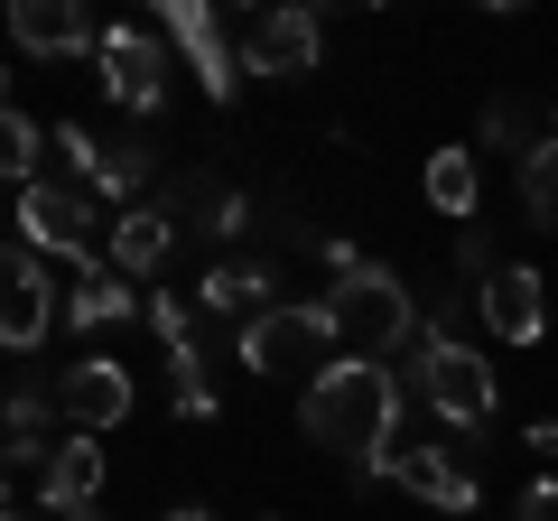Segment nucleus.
<instances>
[{
  "label": "nucleus",
  "instance_id": "13",
  "mask_svg": "<svg viewBox=\"0 0 558 521\" xmlns=\"http://www.w3.org/2000/svg\"><path fill=\"white\" fill-rule=\"evenodd\" d=\"M102 475H112V465H102V438H75V428H65V438H57V457H47V475H38L47 521L94 512V502H102Z\"/></svg>",
  "mask_w": 558,
  "mask_h": 521
},
{
  "label": "nucleus",
  "instance_id": "24",
  "mask_svg": "<svg viewBox=\"0 0 558 521\" xmlns=\"http://www.w3.org/2000/svg\"><path fill=\"white\" fill-rule=\"evenodd\" d=\"M47 149H57V178H75V186H102V141L84 131V121H57V131H47Z\"/></svg>",
  "mask_w": 558,
  "mask_h": 521
},
{
  "label": "nucleus",
  "instance_id": "7",
  "mask_svg": "<svg viewBox=\"0 0 558 521\" xmlns=\"http://www.w3.org/2000/svg\"><path fill=\"white\" fill-rule=\"evenodd\" d=\"M94 65H102V94H112L121 112H140V121H149V112L168 102V38H159V28H131V20H121V28H102Z\"/></svg>",
  "mask_w": 558,
  "mask_h": 521
},
{
  "label": "nucleus",
  "instance_id": "33",
  "mask_svg": "<svg viewBox=\"0 0 558 521\" xmlns=\"http://www.w3.org/2000/svg\"><path fill=\"white\" fill-rule=\"evenodd\" d=\"M549 141H558V112H549Z\"/></svg>",
  "mask_w": 558,
  "mask_h": 521
},
{
  "label": "nucleus",
  "instance_id": "26",
  "mask_svg": "<svg viewBox=\"0 0 558 521\" xmlns=\"http://www.w3.org/2000/svg\"><path fill=\"white\" fill-rule=\"evenodd\" d=\"M457 270H465V280H475V289H484V280H494V270H502V260H494V242H484L475 223H465V233H457Z\"/></svg>",
  "mask_w": 558,
  "mask_h": 521
},
{
  "label": "nucleus",
  "instance_id": "12",
  "mask_svg": "<svg viewBox=\"0 0 558 521\" xmlns=\"http://www.w3.org/2000/svg\"><path fill=\"white\" fill-rule=\"evenodd\" d=\"M475 307H484V326H494L502 344H539V326H549V289H539L531 260H502L494 280L475 289Z\"/></svg>",
  "mask_w": 558,
  "mask_h": 521
},
{
  "label": "nucleus",
  "instance_id": "14",
  "mask_svg": "<svg viewBox=\"0 0 558 521\" xmlns=\"http://www.w3.org/2000/svg\"><path fill=\"white\" fill-rule=\"evenodd\" d=\"M10 38H20V57H94L102 28L84 20L75 0H20L10 10Z\"/></svg>",
  "mask_w": 558,
  "mask_h": 521
},
{
  "label": "nucleus",
  "instance_id": "20",
  "mask_svg": "<svg viewBox=\"0 0 558 521\" xmlns=\"http://www.w3.org/2000/svg\"><path fill=\"white\" fill-rule=\"evenodd\" d=\"M47 457H57V447H47V391L20 381V391H10V475H47Z\"/></svg>",
  "mask_w": 558,
  "mask_h": 521
},
{
  "label": "nucleus",
  "instance_id": "6",
  "mask_svg": "<svg viewBox=\"0 0 558 521\" xmlns=\"http://www.w3.org/2000/svg\"><path fill=\"white\" fill-rule=\"evenodd\" d=\"M140 410V381H131V363H112V354H75L57 373V420L75 428V438H102V428H121Z\"/></svg>",
  "mask_w": 558,
  "mask_h": 521
},
{
  "label": "nucleus",
  "instance_id": "29",
  "mask_svg": "<svg viewBox=\"0 0 558 521\" xmlns=\"http://www.w3.org/2000/svg\"><path fill=\"white\" fill-rule=\"evenodd\" d=\"M521 447H531V457L558 475V420H531V438H521Z\"/></svg>",
  "mask_w": 558,
  "mask_h": 521
},
{
  "label": "nucleus",
  "instance_id": "9",
  "mask_svg": "<svg viewBox=\"0 0 558 521\" xmlns=\"http://www.w3.org/2000/svg\"><path fill=\"white\" fill-rule=\"evenodd\" d=\"M317 47H326L317 10H252V20H242V75L299 84V75H317Z\"/></svg>",
  "mask_w": 558,
  "mask_h": 521
},
{
  "label": "nucleus",
  "instance_id": "3",
  "mask_svg": "<svg viewBox=\"0 0 558 521\" xmlns=\"http://www.w3.org/2000/svg\"><path fill=\"white\" fill-rule=\"evenodd\" d=\"M20 242L38 260H57L65 280H84V270H112V223H102V205H94V186H75V178H38V186H20Z\"/></svg>",
  "mask_w": 558,
  "mask_h": 521
},
{
  "label": "nucleus",
  "instance_id": "30",
  "mask_svg": "<svg viewBox=\"0 0 558 521\" xmlns=\"http://www.w3.org/2000/svg\"><path fill=\"white\" fill-rule=\"evenodd\" d=\"M168 521H215V512H205V502H178V512H168Z\"/></svg>",
  "mask_w": 558,
  "mask_h": 521
},
{
  "label": "nucleus",
  "instance_id": "22",
  "mask_svg": "<svg viewBox=\"0 0 558 521\" xmlns=\"http://www.w3.org/2000/svg\"><path fill=\"white\" fill-rule=\"evenodd\" d=\"M512 186H521V215L531 223H558V141H539L531 159L512 168Z\"/></svg>",
  "mask_w": 558,
  "mask_h": 521
},
{
  "label": "nucleus",
  "instance_id": "23",
  "mask_svg": "<svg viewBox=\"0 0 558 521\" xmlns=\"http://www.w3.org/2000/svg\"><path fill=\"white\" fill-rule=\"evenodd\" d=\"M539 141H549V131H539V121H531V102H512V94H502L494 112H484V149H502V159H512V168L531 159Z\"/></svg>",
  "mask_w": 558,
  "mask_h": 521
},
{
  "label": "nucleus",
  "instance_id": "2",
  "mask_svg": "<svg viewBox=\"0 0 558 521\" xmlns=\"http://www.w3.org/2000/svg\"><path fill=\"white\" fill-rule=\"evenodd\" d=\"M326 270H336V289H326V317H336L344 354L381 363L391 344H410V336H418V307H410V289H400L391 270H381V260H363L354 242H326Z\"/></svg>",
  "mask_w": 558,
  "mask_h": 521
},
{
  "label": "nucleus",
  "instance_id": "5",
  "mask_svg": "<svg viewBox=\"0 0 558 521\" xmlns=\"http://www.w3.org/2000/svg\"><path fill=\"white\" fill-rule=\"evenodd\" d=\"M410 391L438 410L447 428H484L494 420V373H484V354L465 336H438V326L410 344Z\"/></svg>",
  "mask_w": 558,
  "mask_h": 521
},
{
  "label": "nucleus",
  "instance_id": "28",
  "mask_svg": "<svg viewBox=\"0 0 558 521\" xmlns=\"http://www.w3.org/2000/svg\"><path fill=\"white\" fill-rule=\"evenodd\" d=\"M521 521H558V475H539L531 494H521Z\"/></svg>",
  "mask_w": 558,
  "mask_h": 521
},
{
  "label": "nucleus",
  "instance_id": "18",
  "mask_svg": "<svg viewBox=\"0 0 558 521\" xmlns=\"http://www.w3.org/2000/svg\"><path fill=\"white\" fill-rule=\"evenodd\" d=\"M131 307H149V299H131L121 270H84V280L65 289V326H75V336H102V326H121Z\"/></svg>",
  "mask_w": 558,
  "mask_h": 521
},
{
  "label": "nucleus",
  "instance_id": "16",
  "mask_svg": "<svg viewBox=\"0 0 558 521\" xmlns=\"http://www.w3.org/2000/svg\"><path fill=\"white\" fill-rule=\"evenodd\" d=\"M168 242H178V223H168V205H131V215H112V270L121 280H159V260H168Z\"/></svg>",
  "mask_w": 558,
  "mask_h": 521
},
{
  "label": "nucleus",
  "instance_id": "21",
  "mask_svg": "<svg viewBox=\"0 0 558 521\" xmlns=\"http://www.w3.org/2000/svg\"><path fill=\"white\" fill-rule=\"evenodd\" d=\"M38 159H47V131L10 102V112H0V178H10V186H38V178H47Z\"/></svg>",
  "mask_w": 558,
  "mask_h": 521
},
{
  "label": "nucleus",
  "instance_id": "25",
  "mask_svg": "<svg viewBox=\"0 0 558 521\" xmlns=\"http://www.w3.org/2000/svg\"><path fill=\"white\" fill-rule=\"evenodd\" d=\"M149 178V149H102V196H131Z\"/></svg>",
  "mask_w": 558,
  "mask_h": 521
},
{
  "label": "nucleus",
  "instance_id": "15",
  "mask_svg": "<svg viewBox=\"0 0 558 521\" xmlns=\"http://www.w3.org/2000/svg\"><path fill=\"white\" fill-rule=\"evenodd\" d=\"M391 484H410V494H418V502H438V512H475V502H484L475 465H465L457 447H400Z\"/></svg>",
  "mask_w": 558,
  "mask_h": 521
},
{
  "label": "nucleus",
  "instance_id": "32",
  "mask_svg": "<svg viewBox=\"0 0 558 521\" xmlns=\"http://www.w3.org/2000/svg\"><path fill=\"white\" fill-rule=\"evenodd\" d=\"M10 521H38V512H10Z\"/></svg>",
  "mask_w": 558,
  "mask_h": 521
},
{
  "label": "nucleus",
  "instance_id": "8",
  "mask_svg": "<svg viewBox=\"0 0 558 521\" xmlns=\"http://www.w3.org/2000/svg\"><path fill=\"white\" fill-rule=\"evenodd\" d=\"M159 38L186 57V75L205 84V102H233L242 94V47L223 38V20L205 10V0H168V10H159Z\"/></svg>",
  "mask_w": 558,
  "mask_h": 521
},
{
  "label": "nucleus",
  "instance_id": "31",
  "mask_svg": "<svg viewBox=\"0 0 558 521\" xmlns=\"http://www.w3.org/2000/svg\"><path fill=\"white\" fill-rule=\"evenodd\" d=\"M65 521H102V502H94V512H65Z\"/></svg>",
  "mask_w": 558,
  "mask_h": 521
},
{
  "label": "nucleus",
  "instance_id": "27",
  "mask_svg": "<svg viewBox=\"0 0 558 521\" xmlns=\"http://www.w3.org/2000/svg\"><path fill=\"white\" fill-rule=\"evenodd\" d=\"M205 233L242 242V233H252V196H242V186H223V196H215V223H205Z\"/></svg>",
  "mask_w": 558,
  "mask_h": 521
},
{
  "label": "nucleus",
  "instance_id": "10",
  "mask_svg": "<svg viewBox=\"0 0 558 521\" xmlns=\"http://www.w3.org/2000/svg\"><path fill=\"white\" fill-rule=\"evenodd\" d=\"M149 336L168 344V401H178V420H215V391H205V354H196V299H178V289H149Z\"/></svg>",
  "mask_w": 558,
  "mask_h": 521
},
{
  "label": "nucleus",
  "instance_id": "11",
  "mask_svg": "<svg viewBox=\"0 0 558 521\" xmlns=\"http://www.w3.org/2000/svg\"><path fill=\"white\" fill-rule=\"evenodd\" d=\"M0 280H10V299H0V344H10V354H38V344H47V326L65 317V307H57V289H47V260L28 252V242H10Z\"/></svg>",
  "mask_w": 558,
  "mask_h": 521
},
{
  "label": "nucleus",
  "instance_id": "17",
  "mask_svg": "<svg viewBox=\"0 0 558 521\" xmlns=\"http://www.w3.org/2000/svg\"><path fill=\"white\" fill-rule=\"evenodd\" d=\"M186 299H196L205 317H242V326H252L260 307H279V299H270V270H252V260H223V270H205Z\"/></svg>",
  "mask_w": 558,
  "mask_h": 521
},
{
  "label": "nucleus",
  "instance_id": "1",
  "mask_svg": "<svg viewBox=\"0 0 558 521\" xmlns=\"http://www.w3.org/2000/svg\"><path fill=\"white\" fill-rule=\"evenodd\" d=\"M400 401H410V381H400L391 363L344 354L336 373H317L299 391V420H307V438H317V447H344L354 465H373L381 447L400 438Z\"/></svg>",
  "mask_w": 558,
  "mask_h": 521
},
{
  "label": "nucleus",
  "instance_id": "4",
  "mask_svg": "<svg viewBox=\"0 0 558 521\" xmlns=\"http://www.w3.org/2000/svg\"><path fill=\"white\" fill-rule=\"evenodd\" d=\"M242 363H252L260 381H317V373H336L344 363V336H336V317H326V299H279V307H260L252 326H242Z\"/></svg>",
  "mask_w": 558,
  "mask_h": 521
},
{
  "label": "nucleus",
  "instance_id": "19",
  "mask_svg": "<svg viewBox=\"0 0 558 521\" xmlns=\"http://www.w3.org/2000/svg\"><path fill=\"white\" fill-rule=\"evenodd\" d=\"M428 205H438L447 223H475V205H484L475 149H428Z\"/></svg>",
  "mask_w": 558,
  "mask_h": 521
}]
</instances>
